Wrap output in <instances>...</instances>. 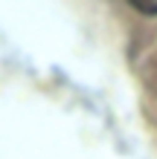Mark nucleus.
<instances>
[{
  "label": "nucleus",
  "mask_w": 157,
  "mask_h": 159,
  "mask_svg": "<svg viewBox=\"0 0 157 159\" xmlns=\"http://www.w3.org/2000/svg\"><path fill=\"white\" fill-rule=\"evenodd\" d=\"M128 3L143 15H157V0H128Z\"/></svg>",
  "instance_id": "nucleus-1"
}]
</instances>
